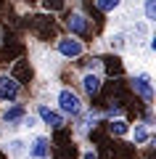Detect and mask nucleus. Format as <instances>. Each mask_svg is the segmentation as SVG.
<instances>
[{
  "label": "nucleus",
  "instance_id": "1",
  "mask_svg": "<svg viewBox=\"0 0 156 159\" xmlns=\"http://www.w3.org/2000/svg\"><path fill=\"white\" fill-rule=\"evenodd\" d=\"M53 101H56V109L64 114V117H77V114H82V109H85L79 93H74L72 88H58L56 96H53Z\"/></svg>",
  "mask_w": 156,
  "mask_h": 159
},
{
  "label": "nucleus",
  "instance_id": "2",
  "mask_svg": "<svg viewBox=\"0 0 156 159\" xmlns=\"http://www.w3.org/2000/svg\"><path fill=\"white\" fill-rule=\"evenodd\" d=\"M34 114H37L40 125L50 127V130H58V127H66V117H64L61 111H58L56 106H50V103L40 101L37 106H34Z\"/></svg>",
  "mask_w": 156,
  "mask_h": 159
},
{
  "label": "nucleus",
  "instance_id": "3",
  "mask_svg": "<svg viewBox=\"0 0 156 159\" xmlns=\"http://www.w3.org/2000/svg\"><path fill=\"white\" fill-rule=\"evenodd\" d=\"M27 157L29 159H50L53 157V141H50V135L37 133L34 138H29L27 141Z\"/></svg>",
  "mask_w": 156,
  "mask_h": 159
},
{
  "label": "nucleus",
  "instance_id": "4",
  "mask_svg": "<svg viewBox=\"0 0 156 159\" xmlns=\"http://www.w3.org/2000/svg\"><path fill=\"white\" fill-rule=\"evenodd\" d=\"M130 88H132L135 96L143 98L145 106H151V103H154V80H151L148 72H138V74L132 77V82H130Z\"/></svg>",
  "mask_w": 156,
  "mask_h": 159
},
{
  "label": "nucleus",
  "instance_id": "5",
  "mask_svg": "<svg viewBox=\"0 0 156 159\" xmlns=\"http://www.w3.org/2000/svg\"><path fill=\"white\" fill-rule=\"evenodd\" d=\"M24 114H27V106H24V103L11 101L6 109H3V111H0V122H3L6 127H21Z\"/></svg>",
  "mask_w": 156,
  "mask_h": 159
},
{
  "label": "nucleus",
  "instance_id": "6",
  "mask_svg": "<svg viewBox=\"0 0 156 159\" xmlns=\"http://www.w3.org/2000/svg\"><path fill=\"white\" fill-rule=\"evenodd\" d=\"M56 51L64 58H79L85 53V45H82V40H77V37H58L56 40Z\"/></svg>",
  "mask_w": 156,
  "mask_h": 159
},
{
  "label": "nucleus",
  "instance_id": "7",
  "mask_svg": "<svg viewBox=\"0 0 156 159\" xmlns=\"http://www.w3.org/2000/svg\"><path fill=\"white\" fill-rule=\"evenodd\" d=\"M64 24H66V29L72 34H79V37H87V34H90V19L85 16V13H79V11L66 13Z\"/></svg>",
  "mask_w": 156,
  "mask_h": 159
},
{
  "label": "nucleus",
  "instance_id": "8",
  "mask_svg": "<svg viewBox=\"0 0 156 159\" xmlns=\"http://www.w3.org/2000/svg\"><path fill=\"white\" fill-rule=\"evenodd\" d=\"M19 96H21V85L11 74H0V101L11 103V101H19Z\"/></svg>",
  "mask_w": 156,
  "mask_h": 159
},
{
  "label": "nucleus",
  "instance_id": "9",
  "mask_svg": "<svg viewBox=\"0 0 156 159\" xmlns=\"http://www.w3.org/2000/svg\"><path fill=\"white\" fill-rule=\"evenodd\" d=\"M79 88H82V93L87 98H95L100 93V88H103L100 85V74L98 72H85L82 80H79Z\"/></svg>",
  "mask_w": 156,
  "mask_h": 159
},
{
  "label": "nucleus",
  "instance_id": "10",
  "mask_svg": "<svg viewBox=\"0 0 156 159\" xmlns=\"http://www.w3.org/2000/svg\"><path fill=\"white\" fill-rule=\"evenodd\" d=\"M3 146H6V154L11 159H24V157H27V138H21V135L8 138Z\"/></svg>",
  "mask_w": 156,
  "mask_h": 159
},
{
  "label": "nucleus",
  "instance_id": "11",
  "mask_svg": "<svg viewBox=\"0 0 156 159\" xmlns=\"http://www.w3.org/2000/svg\"><path fill=\"white\" fill-rule=\"evenodd\" d=\"M32 64L27 61V58H16V64H13V69H11V77L16 80L19 85H21V82H29V80H32Z\"/></svg>",
  "mask_w": 156,
  "mask_h": 159
},
{
  "label": "nucleus",
  "instance_id": "12",
  "mask_svg": "<svg viewBox=\"0 0 156 159\" xmlns=\"http://www.w3.org/2000/svg\"><path fill=\"white\" fill-rule=\"evenodd\" d=\"M130 138H132V143L135 146H145L148 141H154V135H151V127L145 125V122H138L135 127H130V133H127Z\"/></svg>",
  "mask_w": 156,
  "mask_h": 159
},
{
  "label": "nucleus",
  "instance_id": "13",
  "mask_svg": "<svg viewBox=\"0 0 156 159\" xmlns=\"http://www.w3.org/2000/svg\"><path fill=\"white\" fill-rule=\"evenodd\" d=\"M109 133L117 135V138H124V135L130 133V125L124 122L122 117H114V119H109Z\"/></svg>",
  "mask_w": 156,
  "mask_h": 159
},
{
  "label": "nucleus",
  "instance_id": "14",
  "mask_svg": "<svg viewBox=\"0 0 156 159\" xmlns=\"http://www.w3.org/2000/svg\"><path fill=\"white\" fill-rule=\"evenodd\" d=\"M37 127H40V119H37V114H24V119H21V130H37Z\"/></svg>",
  "mask_w": 156,
  "mask_h": 159
},
{
  "label": "nucleus",
  "instance_id": "15",
  "mask_svg": "<svg viewBox=\"0 0 156 159\" xmlns=\"http://www.w3.org/2000/svg\"><path fill=\"white\" fill-rule=\"evenodd\" d=\"M122 6V0H98V11L100 13H111Z\"/></svg>",
  "mask_w": 156,
  "mask_h": 159
},
{
  "label": "nucleus",
  "instance_id": "16",
  "mask_svg": "<svg viewBox=\"0 0 156 159\" xmlns=\"http://www.w3.org/2000/svg\"><path fill=\"white\" fill-rule=\"evenodd\" d=\"M143 11H145V21L154 24V21H156V0H145Z\"/></svg>",
  "mask_w": 156,
  "mask_h": 159
},
{
  "label": "nucleus",
  "instance_id": "17",
  "mask_svg": "<svg viewBox=\"0 0 156 159\" xmlns=\"http://www.w3.org/2000/svg\"><path fill=\"white\" fill-rule=\"evenodd\" d=\"M124 45H127V37H124L122 32H117V34L111 37V48H117V51H122Z\"/></svg>",
  "mask_w": 156,
  "mask_h": 159
},
{
  "label": "nucleus",
  "instance_id": "18",
  "mask_svg": "<svg viewBox=\"0 0 156 159\" xmlns=\"http://www.w3.org/2000/svg\"><path fill=\"white\" fill-rule=\"evenodd\" d=\"M106 69H109V74H122V64H119V58H109Z\"/></svg>",
  "mask_w": 156,
  "mask_h": 159
},
{
  "label": "nucleus",
  "instance_id": "19",
  "mask_svg": "<svg viewBox=\"0 0 156 159\" xmlns=\"http://www.w3.org/2000/svg\"><path fill=\"white\" fill-rule=\"evenodd\" d=\"M42 8H45V11H61L64 0H42Z\"/></svg>",
  "mask_w": 156,
  "mask_h": 159
},
{
  "label": "nucleus",
  "instance_id": "20",
  "mask_svg": "<svg viewBox=\"0 0 156 159\" xmlns=\"http://www.w3.org/2000/svg\"><path fill=\"white\" fill-rule=\"evenodd\" d=\"M82 159H98V151H93V148H85V151H82Z\"/></svg>",
  "mask_w": 156,
  "mask_h": 159
},
{
  "label": "nucleus",
  "instance_id": "21",
  "mask_svg": "<svg viewBox=\"0 0 156 159\" xmlns=\"http://www.w3.org/2000/svg\"><path fill=\"white\" fill-rule=\"evenodd\" d=\"M0 8H3V0H0Z\"/></svg>",
  "mask_w": 156,
  "mask_h": 159
}]
</instances>
